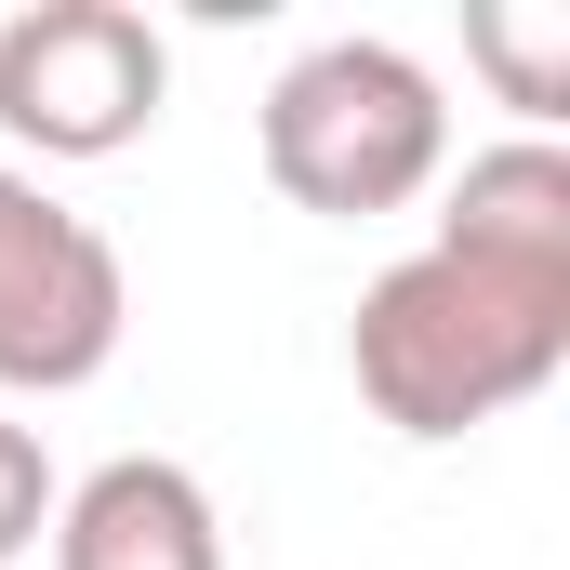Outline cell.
<instances>
[{"mask_svg": "<svg viewBox=\"0 0 570 570\" xmlns=\"http://www.w3.org/2000/svg\"><path fill=\"white\" fill-rule=\"evenodd\" d=\"M173 107V40L134 0H27L0 27V134L27 159H120Z\"/></svg>", "mask_w": 570, "mask_h": 570, "instance_id": "3", "label": "cell"}, {"mask_svg": "<svg viewBox=\"0 0 570 570\" xmlns=\"http://www.w3.org/2000/svg\"><path fill=\"white\" fill-rule=\"evenodd\" d=\"M134 332V279H120V239L94 213H67L40 173L0 159V385L13 399H67L120 358Z\"/></svg>", "mask_w": 570, "mask_h": 570, "instance_id": "4", "label": "cell"}, {"mask_svg": "<svg viewBox=\"0 0 570 570\" xmlns=\"http://www.w3.org/2000/svg\"><path fill=\"white\" fill-rule=\"evenodd\" d=\"M40 531H53V451L0 412V570L40 558Z\"/></svg>", "mask_w": 570, "mask_h": 570, "instance_id": "8", "label": "cell"}, {"mask_svg": "<svg viewBox=\"0 0 570 570\" xmlns=\"http://www.w3.org/2000/svg\"><path fill=\"white\" fill-rule=\"evenodd\" d=\"M345 372L372 425L399 438H464L570 372V266H504V253H399L345 318Z\"/></svg>", "mask_w": 570, "mask_h": 570, "instance_id": "1", "label": "cell"}, {"mask_svg": "<svg viewBox=\"0 0 570 570\" xmlns=\"http://www.w3.org/2000/svg\"><path fill=\"white\" fill-rule=\"evenodd\" d=\"M53 570H226V518L173 451H120L80 491H53Z\"/></svg>", "mask_w": 570, "mask_h": 570, "instance_id": "5", "label": "cell"}, {"mask_svg": "<svg viewBox=\"0 0 570 570\" xmlns=\"http://www.w3.org/2000/svg\"><path fill=\"white\" fill-rule=\"evenodd\" d=\"M451 173V94L399 40H318L266 80V186L318 226L412 213Z\"/></svg>", "mask_w": 570, "mask_h": 570, "instance_id": "2", "label": "cell"}, {"mask_svg": "<svg viewBox=\"0 0 570 570\" xmlns=\"http://www.w3.org/2000/svg\"><path fill=\"white\" fill-rule=\"evenodd\" d=\"M464 53L504 80V107H531V120H558V107H570V13L478 0V13H464Z\"/></svg>", "mask_w": 570, "mask_h": 570, "instance_id": "7", "label": "cell"}, {"mask_svg": "<svg viewBox=\"0 0 570 570\" xmlns=\"http://www.w3.org/2000/svg\"><path fill=\"white\" fill-rule=\"evenodd\" d=\"M451 253H504V266H570V146L558 134H504L451 173L438 213Z\"/></svg>", "mask_w": 570, "mask_h": 570, "instance_id": "6", "label": "cell"}]
</instances>
